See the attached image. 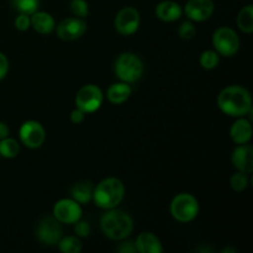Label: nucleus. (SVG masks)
<instances>
[{
	"instance_id": "5",
	"label": "nucleus",
	"mask_w": 253,
	"mask_h": 253,
	"mask_svg": "<svg viewBox=\"0 0 253 253\" xmlns=\"http://www.w3.org/2000/svg\"><path fill=\"white\" fill-rule=\"evenodd\" d=\"M199 202L190 193H179L169 204V212L174 220L182 224L193 221L199 214Z\"/></svg>"
},
{
	"instance_id": "15",
	"label": "nucleus",
	"mask_w": 253,
	"mask_h": 253,
	"mask_svg": "<svg viewBox=\"0 0 253 253\" xmlns=\"http://www.w3.org/2000/svg\"><path fill=\"white\" fill-rule=\"evenodd\" d=\"M229 135L230 138H231L236 145L250 143L253 135L251 120L246 119L245 116H242V118H236V121H235L231 125V127H230Z\"/></svg>"
},
{
	"instance_id": "14",
	"label": "nucleus",
	"mask_w": 253,
	"mask_h": 253,
	"mask_svg": "<svg viewBox=\"0 0 253 253\" xmlns=\"http://www.w3.org/2000/svg\"><path fill=\"white\" fill-rule=\"evenodd\" d=\"M231 163L236 170L251 174L253 172V147L249 143L237 145L231 153Z\"/></svg>"
},
{
	"instance_id": "22",
	"label": "nucleus",
	"mask_w": 253,
	"mask_h": 253,
	"mask_svg": "<svg viewBox=\"0 0 253 253\" xmlns=\"http://www.w3.org/2000/svg\"><path fill=\"white\" fill-rule=\"evenodd\" d=\"M20 152V142L12 137H5L0 140V157L12 160L16 158Z\"/></svg>"
},
{
	"instance_id": "16",
	"label": "nucleus",
	"mask_w": 253,
	"mask_h": 253,
	"mask_svg": "<svg viewBox=\"0 0 253 253\" xmlns=\"http://www.w3.org/2000/svg\"><path fill=\"white\" fill-rule=\"evenodd\" d=\"M156 16L163 22H174L182 17L183 7L172 0H163L158 2L155 9Z\"/></svg>"
},
{
	"instance_id": "31",
	"label": "nucleus",
	"mask_w": 253,
	"mask_h": 253,
	"mask_svg": "<svg viewBox=\"0 0 253 253\" xmlns=\"http://www.w3.org/2000/svg\"><path fill=\"white\" fill-rule=\"evenodd\" d=\"M9 68H10V64H9V59H7L6 54L0 52V82L2 79L6 78L7 73H9Z\"/></svg>"
},
{
	"instance_id": "30",
	"label": "nucleus",
	"mask_w": 253,
	"mask_h": 253,
	"mask_svg": "<svg viewBox=\"0 0 253 253\" xmlns=\"http://www.w3.org/2000/svg\"><path fill=\"white\" fill-rule=\"evenodd\" d=\"M15 29L19 30V31L24 32L27 31V30L31 27V19H30V15L26 14H19L16 17H15Z\"/></svg>"
},
{
	"instance_id": "17",
	"label": "nucleus",
	"mask_w": 253,
	"mask_h": 253,
	"mask_svg": "<svg viewBox=\"0 0 253 253\" xmlns=\"http://www.w3.org/2000/svg\"><path fill=\"white\" fill-rule=\"evenodd\" d=\"M137 253H162L163 246L161 240L153 232H141L135 241Z\"/></svg>"
},
{
	"instance_id": "8",
	"label": "nucleus",
	"mask_w": 253,
	"mask_h": 253,
	"mask_svg": "<svg viewBox=\"0 0 253 253\" xmlns=\"http://www.w3.org/2000/svg\"><path fill=\"white\" fill-rule=\"evenodd\" d=\"M20 142L27 148L37 150L46 141V130L43 125L36 120H27L19 128Z\"/></svg>"
},
{
	"instance_id": "27",
	"label": "nucleus",
	"mask_w": 253,
	"mask_h": 253,
	"mask_svg": "<svg viewBox=\"0 0 253 253\" xmlns=\"http://www.w3.org/2000/svg\"><path fill=\"white\" fill-rule=\"evenodd\" d=\"M69 9H71L73 16L76 17L85 19L89 15V5L86 0H71Z\"/></svg>"
},
{
	"instance_id": "11",
	"label": "nucleus",
	"mask_w": 253,
	"mask_h": 253,
	"mask_svg": "<svg viewBox=\"0 0 253 253\" xmlns=\"http://www.w3.org/2000/svg\"><path fill=\"white\" fill-rule=\"evenodd\" d=\"M116 31L123 36H131L140 29L141 16L137 9L132 6H125L116 14L115 21Z\"/></svg>"
},
{
	"instance_id": "9",
	"label": "nucleus",
	"mask_w": 253,
	"mask_h": 253,
	"mask_svg": "<svg viewBox=\"0 0 253 253\" xmlns=\"http://www.w3.org/2000/svg\"><path fill=\"white\" fill-rule=\"evenodd\" d=\"M52 214H53L54 219L61 224L73 225L74 222L82 219L83 210L78 202L72 198H64V199L56 202L53 209H52Z\"/></svg>"
},
{
	"instance_id": "28",
	"label": "nucleus",
	"mask_w": 253,
	"mask_h": 253,
	"mask_svg": "<svg viewBox=\"0 0 253 253\" xmlns=\"http://www.w3.org/2000/svg\"><path fill=\"white\" fill-rule=\"evenodd\" d=\"M178 35L184 41H190V40L194 39V36L197 35V29L194 26V22L190 21V20L182 22L179 29H178Z\"/></svg>"
},
{
	"instance_id": "13",
	"label": "nucleus",
	"mask_w": 253,
	"mask_h": 253,
	"mask_svg": "<svg viewBox=\"0 0 253 253\" xmlns=\"http://www.w3.org/2000/svg\"><path fill=\"white\" fill-rule=\"evenodd\" d=\"M215 11L212 0H188L183 12L188 20L193 22H203L209 20Z\"/></svg>"
},
{
	"instance_id": "4",
	"label": "nucleus",
	"mask_w": 253,
	"mask_h": 253,
	"mask_svg": "<svg viewBox=\"0 0 253 253\" xmlns=\"http://www.w3.org/2000/svg\"><path fill=\"white\" fill-rule=\"evenodd\" d=\"M114 71L119 81L132 84L142 77L145 66L137 54L132 52H124L116 58Z\"/></svg>"
},
{
	"instance_id": "10",
	"label": "nucleus",
	"mask_w": 253,
	"mask_h": 253,
	"mask_svg": "<svg viewBox=\"0 0 253 253\" xmlns=\"http://www.w3.org/2000/svg\"><path fill=\"white\" fill-rule=\"evenodd\" d=\"M36 237L44 246H56L63 237L61 222L53 216H46L39 222L36 229Z\"/></svg>"
},
{
	"instance_id": "26",
	"label": "nucleus",
	"mask_w": 253,
	"mask_h": 253,
	"mask_svg": "<svg viewBox=\"0 0 253 253\" xmlns=\"http://www.w3.org/2000/svg\"><path fill=\"white\" fill-rule=\"evenodd\" d=\"M249 187V175L247 173L244 172H235L234 174L230 177V188L235 192H244Z\"/></svg>"
},
{
	"instance_id": "25",
	"label": "nucleus",
	"mask_w": 253,
	"mask_h": 253,
	"mask_svg": "<svg viewBox=\"0 0 253 253\" xmlns=\"http://www.w3.org/2000/svg\"><path fill=\"white\" fill-rule=\"evenodd\" d=\"M11 6L19 14L32 15L39 10L40 0H11Z\"/></svg>"
},
{
	"instance_id": "21",
	"label": "nucleus",
	"mask_w": 253,
	"mask_h": 253,
	"mask_svg": "<svg viewBox=\"0 0 253 253\" xmlns=\"http://www.w3.org/2000/svg\"><path fill=\"white\" fill-rule=\"evenodd\" d=\"M237 26L244 34L253 32V5H246L237 14Z\"/></svg>"
},
{
	"instance_id": "2",
	"label": "nucleus",
	"mask_w": 253,
	"mask_h": 253,
	"mask_svg": "<svg viewBox=\"0 0 253 253\" xmlns=\"http://www.w3.org/2000/svg\"><path fill=\"white\" fill-rule=\"evenodd\" d=\"M101 232L114 241L126 240L133 231V220L124 210L114 208L105 210L100 217Z\"/></svg>"
},
{
	"instance_id": "6",
	"label": "nucleus",
	"mask_w": 253,
	"mask_h": 253,
	"mask_svg": "<svg viewBox=\"0 0 253 253\" xmlns=\"http://www.w3.org/2000/svg\"><path fill=\"white\" fill-rule=\"evenodd\" d=\"M214 49L224 57H232L240 49V37L234 29L229 26L217 27L212 34Z\"/></svg>"
},
{
	"instance_id": "23",
	"label": "nucleus",
	"mask_w": 253,
	"mask_h": 253,
	"mask_svg": "<svg viewBox=\"0 0 253 253\" xmlns=\"http://www.w3.org/2000/svg\"><path fill=\"white\" fill-rule=\"evenodd\" d=\"M58 250L63 253H79L83 250V244L78 236H66L62 237L57 244Z\"/></svg>"
},
{
	"instance_id": "33",
	"label": "nucleus",
	"mask_w": 253,
	"mask_h": 253,
	"mask_svg": "<svg viewBox=\"0 0 253 253\" xmlns=\"http://www.w3.org/2000/svg\"><path fill=\"white\" fill-rule=\"evenodd\" d=\"M85 115L86 114L84 113V111H82L81 109L76 108L74 110H72L71 113V121L73 124H76V125H78V124L83 123L84 119H85Z\"/></svg>"
},
{
	"instance_id": "12",
	"label": "nucleus",
	"mask_w": 253,
	"mask_h": 253,
	"mask_svg": "<svg viewBox=\"0 0 253 253\" xmlns=\"http://www.w3.org/2000/svg\"><path fill=\"white\" fill-rule=\"evenodd\" d=\"M56 34L63 41H74L78 40L85 34L86 22L81 17H67L62 20L58 25H56Z\"/></svg>"
},
{
	"instance_id": "34",
	"label": "nucleus",
	"mask_w": 253,
	"mask_h": 253,
	"mask_svg": "<svg viewBox=\"0 0 253 253\" xmlns=\"http://www.w3.org/2000/svg\"><path fill=\"white\" fill-rule=\"evenodd\" d=\"M10 136V128L4 121H0V140Z\"/></svg>"
},
{
	"instance_id": "19",
	"label": "nucleus",
	"mask_w": 253,
	"mask_h": 253,
	"mask_svg": "<svg viewBox=\"0 0 253 253\" xmlns=\"http://www.w3.org/2000/svg\"><path fill=\"white\" fill-rule=\"evenodd\" d=\"M132 94V88L128 83L125 82H118V83L111 84L106 90V99L111 104L115 105H121L125 101L128 100V98Z\"/></svg>"
},
{
	"instance_id": "18",
	"label": "nucleus",
	"mask_w": 253,
	"mask_h": 253,
	"mask_svg": "<svg viewBox=\"0 0 253 253\" xmlns=\"http://www.w3.org/2000/svg\"><path fill=\"white\" fill-rule=\"evenodd\" d=\"M31 19V27L41 35H49L56 29V21L53 16L47 11H40L37 10L32 15H30Z\"/></svg>"
},
{
	"instance_id": "7",
	"label": "nucleus",
	"mask_w": 253,
	"mask_h": 253,
	"mask_svg": "<svg viewBox=\"0 0 253 253\" xmlns=\"http://www.w3.org/2000/svg\"><path fill=\"white\" fill-rule=\"evenodd\" d=\"M104 93L100 86L95 84H86L78 90L76 95V106L85 114H91L101 108Z\"/></svg>"
},
{
	"instance_id": "3",
	"label": "nucleus",
	"mask_w": 253,
	"mask_h": 253,
	"mask_svg": "<svg viewBox=\"0 0 253 253\" xmlns=\"http://www.w3.org/2000/svg\"><path fill=\"white\" fill-rule=\"evenodd\" d=\"M125 198V185L119 178L109 177L94 187L93 202L100 209L118 208Z\"/></svg>"
},
{
	"instance_id": "24",
	"label": "nucleus",
	"mask_w": 253,
	"mask_h": 253,
	"mask_svg": "<svg viewBox=\"0 0 253 253\" xmlns=\"http://www.w3.org/2000/svg\"><path fill=\"white\" fill-rule=\"evenodd\" d=\"M199 63L202 68L207 71L215 69L220 63V54L215 49H207L199 57Z\"/></svg>"
},
{
	"instance_id": "32",
	"label": "nucleus",
	"mask_w": 253,
	"mask_h": 253,
	"mask_svg": "<svg viewBox=\"0 0 253 253\" xmlns=\"http://www.w3.org/2000/svg\"><path fill=\"white\" fill-rule=\"evenodd\" d=\"M124 241V240H123ZM118 251L120 253H137L136 251L135 241H124L118 247Z\"/></svg>"
},
{
	"instance_id": "20",
	"label": "nucleus",
	"mask_w": 253,
	"mask_h": 253,
	"mask_svg": "<svg viewBox=\"0 0 253 253\" xmlns=\"http://www.w3.org/2000/svg\"><path fill=\"white\" fill-rule=\"evenodd\" d=\"M94 185L89 180H83L73 185L71 190V198L78 202L79 204H88L93 200Z\"/></svg>"
},
{
	"instance_id": "1",
	"label": "nucleus",
	"mask_w": 253,
	"mask_h": 253,
	"mask_svg": "<svg viewBox=\"0 0 253 253\" xmlns=\"http://www.w3.org/2000/svg\"><path fill=\"white\" fill-rule=\"evenodd\" d=\"M217 106L225 115L242 118L252 114L251 94L241 85L225 86L217 95Z\"/></svg>"
},
{
	"instance_id": "29",
	"label": "nucleus",
	"mask_w": 253,
	"mask_h": 253,
	"mask_svg": "<svg viewBox=\"0 0 253 253\" xmlns=\"http://www.w3.org/2000/svg\"><path fill=\"white\" fill-rule=\"evenodd\" d=\"M74 234L76 236H78L79 239H85V237H89L91 232L90 225L86 221H83V220H78L77 222H74Z\"/></svg>"
}]
</instances>
